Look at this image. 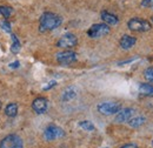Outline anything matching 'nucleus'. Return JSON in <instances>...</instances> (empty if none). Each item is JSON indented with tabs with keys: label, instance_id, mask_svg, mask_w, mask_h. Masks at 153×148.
Instances as JSON below:
<instances>
[{
	"label": "nucleus",
	"instance_id": "nucleus-26",
	"mask_svg": "<svg viewBox=\"0 0 153 148\" xmlns=\"http://www.w3.org/2000/svg\"><path fill=\"white\" fill-rule=\"evenodd\" d=\"M0 110H1V101H0Z\"/></svg>",
	"mask_w": 153,
	"mask_h": 148
},
{
	"label": "nucleus",
	"instance_id": "nucleus-8",
	"mask_svg": "<svg viewBox=\"0 0 153 148\" xmlns=\"http://www.w3.org/2000/svg\"><path fill=\"white\" fill-rule=\"evenodd\" d=\"M56 59L60 65H71L74 61H76V53L73 51L66 50V51H62V52L58 53Z\"/></svg>",
	"mask_w": 153,
	"mask_h": 148
},
{
	"label": "nucleus",
	"instance_id": "nucleus-25",
	"mask_svg": "<svg viewBox=\"0 0 153 148\" xmlns=\"http://www.w3.org/2000/svg\"><path fill=\"white\" fill-rule=\"evenodd\" d=\"M120 148H138V146H137V145H134V144H126V145L121 146Z\"/></svg>",
	"mask_w": 153,
	"mask_h": 148
},
{
	"label": "nucleus",
	"instance_id": "nucleus-15",
	"mask_svg": "<svg viewBox=\"0 0 153 148\" xmlns=\"http://www.w3.org/2000/svg\"><path fill=\"white\" fill-rule=\"evenodd\" d=\"M76 96V88H73V87H68L67 90H65V92L62 93V95H61V100H62V101H70V100L74 99Z\"/></svg>",
	"mask_w": 153,
	"mask_h": 148
},
{
	"label": "nucleus",
	"instance_id": "nucleus-21",
	"mask_svg": "<svg viewBox=\"0 0 153 148\" xmlns=\"http://www.w3.org/2000/svg\"><path fill=\"white\" fill-rule=\"evenodd\" d=\"M1 28L4 30V31H6V32H11V24L7 21V20H4L2 22H1Z\"/></svg>",
	"mask_w": 153,
	"mask_h": 148
},
{
	"label": "nucleus",
	"instance_id": "nucleus-28",
	"mask_svg": "<svg viewBox=\"0 0 153 148\" xmlns=\"http://www.w3.org/2000/svg\"><path fill=\"white\" fill-rule=\"evenodd\" d=\"M152 145H153V141H152Z\"/></svg>",
	"mask_w": 153,
	"mask_h": 148
},
{
	"label": "nucleus",
	"instance_id": "nucleus-11",
	"mask_svg": "<svg viewBox=\"0 0 153 148\" xmlns=\"http://www.w3.org/2000/svg\"><path fill=\"white\" fill-rule=\"evenodd\" d=\"M135 42H137V39L134 37H132V36H123L121 39H120V41H119L120 47L123 50H130V48H132L134 45H135Z\"/></svg>",
	"mask_w": 153,
	"mask_h": 148
},
{
	"label": "nucleus",
	"instance_id": "nucleus-4",
	"mask_svg": "<svg viewBox=\"0 0 153 148\" xmlns=\"http://www.w3.org/2000/svg\"><path fill=\"white\" fill-rule=\"evenodd\" d=\"M97 110L102 115H113L121 110V105L119 102H114V101H107V102L99 104Z\"/></svg>",
	"mask_w": 153,
	"mask_h": 148
},
{
	"label": "nucleus",
	"instance_id": "nucleus-19",
	"mask_svg": "<svg viewBox=\"0 0 153 148\" xmlns=\"http://www.w3.org/2000/svg\"><path fill=\"white\" fill-rule=\"evenodd\" d=\"M11 51L13 53H18L20 51V42L18 40V38L16 37L14 34L12 36V46H11Z\"/></svg>",
	"mask_w": 153,
	"mask_h": 148
},
{
	"label": "nucleus",
	"instance_id": "nucleus-5",
	"mask_svg": "<svg viewBox=\"0 0 153 148\" xmlns=\"http://www.w3.org/2000/svg\"><path fill=\"white\" fill-rule=\"evenodd\" d=\"M0 148H24V142L20 136L10 134L0 141Z\"/></svg>",
	"mask_w": 153,
	"mask_h": 148
},
{
	"label": "nucleus",
	"instance_id": "nucleus-18",
	"mask_svg": "<svg viewBox=\"0 0 153 148\" xmlns=\"http://www.w3.org/2000/svg\"><path fill=\"white\" fill-rule=\"evenodd\" d=\"M79 126H80V128H82L84 130H87V132H93V130H96L94 125H93L91 121H88V120L80 121V122H79Z\"/></svg>",
	"mask_w": 153,
	"mask_h": 148
},
{
	"label": "nucleus",
	"instance_id": "nucleus-3",
	"mask_svg": "<svg viewBox=\"0 0 153 148\" xmlns=\"http://www.w3.org/2000/svg\"><path fill=\"white\" fill-rule=\"evenodd\" d=\"M111 32V28L108 25L106 24H94L92 25L88 31H87V36L93 39H98V38H102L107 36Z\"/></svg>",
	"mask_w": 153,
	"mask_h": 148
},
{
	"label": "nucleus",
	"instance_id": "nucleus-6",
	"mask_svg": "<svg viewBox=\"0 0 153 148\" xmlns=\"http://www.w3.org/2000/svg\"><path fill=\"white\" fill-rule=\"evenodd\" d=\"M76 44H78V38L76 37V34L66 33L57 41V47L68 50V48H72V47L76 46Z\"/></svg>",
	"mask_w": 153,
	"mask_h": 148
},
{
	"label": "nucleus",
	"instance_id": "nucleus-27",
	"mask_svg": "<svg viewBox=\"0 0 153 148\" xmlns=\"http://www.w3.org/2000/svg\"><path fill=\"white\" fill-rule=\"evenodd\" d=\"M151 20H152V21H153V17H152V18H151Z\"/></svg>",
	"mask_w": 153,
	"mask_h": 148
},
{
	"label": "nucleus",
	"instance_id": "nucleus-22",
	"mask_svg": "<svg viewBox=\"0 0 153 148\" xmlns=\"http://www.w3.org/2000/svg\"><path fill=\"white\" fill-rule=\"evenodd\" d=\"M141 6L146 8H153V0H143Z\"/></svg>",
	"mask_w": 153,
	"mask_h": 148
},
{
	"label": "nucleus",
	"instance_id": "nucleus-7",
	"mask_svg": "<svg viewBox=\"0 0 153 148\" xmlns=\"http://www.w3.org/2000/svg\"><path fill=\"white\" fill-rule=\"evenodd\" d=\"M62 136H65L64 130L60 128L59 126H56V125H50V126L46 127V130H44V138L47 141H53V140L62 138Z\"/></svg>",
	"mask_w": 153,
	"mask_h": 148
},
{
	"label": "nucleus",
	"instance_id": "nucleus-17",
	"mask_svg": "<svg viewBox=\"0 0 153 148\" xmlns=\"http://www.w3.org/2000/svg\"><path fill=\"white\" fill-rule=\"evenodd\" d=\"M13 10L10 6H0V18L7 19L11 14H12Z\"/></svg>",
	"mask_w": 153,
	"mask_h": 148
},
{
	"label": "nucleus",
	"instance_id": "nucleus-1",
	"mask_svg": "<svg viewBox=\"0 0 153 148\" xmlns=\"http://www.w3.org/2000/svg\"><path fill=\"white\" fill-rule=\"evenodd\" d=\"M40 25H39V31L45 33L48 31H53L58 28L61 24H62V18L60 16H58L56 13L52 12H45L42 13V16L40 17L39 20Z\"/></svg>",
	"mask_w": 153,
	"mask_h": 148
},
{
	"label": "nucleus",
	"instance_id": "nucleus-20",
	"mask_svg": "<svg viewBox=\"0 0 153 148\" xmlns=\"http://www.w3.org/2000/svg\"><path fill=\"white\" fill-rule=\"evenodd\" d=\"M144 78H145L146 81L153 84V66L147 67V68L144 71Z\"/></svg>",
	"mask_w": 153,
	"mask_h": 148
},
{
	"label": "nucleus",
	"instance_id": "nucleus-10",
	"mask_svg": "<svg viewBox=\"0 0 153 148\" xmlns=\"http://www.w3.org/2000/svg\"><path fill=\"white\" fill-rule=\"evenodd\" d=\"M133 113H134L133 108H124V110H120V111L117 113L115 122L121 124V122H126V121H128V120L132 118Z\"/></svg>",
	"mask_w": 153,
	"mask_h": 148
},
{
	"label": "nucleus",
	"instance_id": "nucleus-12",
	"mask_svg": "<svg viewBox=\"0 0 153 148\" xmlns=\"http://www.w3.org/2000/svg\"><path fill=\"white\" fill-rule=\"evenodd\" d=\"M101 19H102V21H104V24H106V25H117L118 22H119V18L113 14V13H111V12H107V11H102L101 12Z\"/></svg>",
	"mask_w": 153,
	"mask_h": 148
},
{
	"label": "nucleus",
	"instance_id": "nucleus-24",
	"mask_svg": "<svg viewBox=\"0 0 153 148\" xmlns=\"http://www.w3.org/2000/svg\"><path fill=\"white\" fill-rule=\"evenodd\" d=\"M56 85H57V82H56V81H51V82L48 84V86H46V87H44V90H45V91H48L50 88H52V87H54Z\"/></svg>",
	"mask_w": 153,
	"mask_h": 148
},
{
	"label": "nucleus",
	"instance_id": "nucleus-9",
	"mask_svg": "<svg viewBox=\"0 0 153 148\" xmlns=\"http://www.w3.org/2000/svg\"><path fill=\"white\" fill-rule=\"evenodd\" d=\"M48 108V100L44 96H39L33 100L32 102V110L37 114H44Z\"/></svg>",
	"mask_w": 153,
	"mask_h": 148
},
{
	"label": "nucleus",
	"instance_id": "nucleus-2",
	"mask_svg": "<svg viewBox=\"0 0 153 148\" xmlns=\"http://www.w3.org/2000/svg\"><path fill=\"white\" fill-rule=\"evenodd\" d=\"M127 26L133 32H149L152 28L150 21L141 18H132L127 22Z\"/></svg>",
	"mask_w": 153,
	"mask_h": 148
},
{
	"label": "nucleus",
	"instance_id": "nucleus-16",
	"mask_svg": "<svg viewBox=\"0 0 153 148\" xmlns=\"http://www.w3.org/2000/svg\"><path fill=\"white\" fill-rule=\"evenodd\" d=\"M139 92L146 96H153V85L150 84H140L139 85Z\"/></svg>",
	"mask_w": 153,
	"mask_h": 148
},
{
	"label": "nucleus",
	"instance_id": "nucleus-23",
	"mask_svg": "<svg viewBox=\"0 0 153 148\" xmlns=\"http://www.w3.org/2000/svg\"><path fill=\"white\" fill-rule=\"evenodd\" d=\"M19 66H20V62L19 61H14V62H11L10 64V68H19Z\"/></svg>",
	"mask_w": 153,
	"mask_h": 148
},
{
	"label": "nucleus",
	"instance_id": "nucleus-13",
	"mask_svg": "<svg viewBox=\"0 0 153 148\" xmlns=\"http://www.w3.org/2000/svg\"><path fill=\"white\" fill-rule=\"evenodd\" d=\"M145 121H146V119H145L144 116L138 115V116H132V118L127 121V124H128V126L132 127V128H138V127L143 126V125L145 124Z\"/></svg>",
	"mask_w": 153,
	"mask_h": 148
},
{
	"label": "nucleus",
	"instance_id": "nucleus-14",
	"mask_svg": "<svg viewBox=\"0 0 153 148\" xmlns=\"http://www.w3.org/2000/svg\"><path fill=\"white\" fill-rule=\"evenodd\" d=\"M5 114L8 118H14L18 114V105L16 102H10L5 108Z\"/></svg>",
	"mask_w": 153,
	"mask_h": 148
}]
</instances>
